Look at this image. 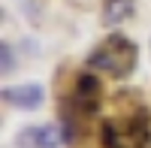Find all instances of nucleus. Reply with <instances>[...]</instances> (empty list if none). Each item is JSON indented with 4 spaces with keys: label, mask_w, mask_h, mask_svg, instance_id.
<instances>
[{
    "label": "nucleus",
    "mask_w": 151,
    "mask_h": 148,
    "mask_svg": "<svg viewBox=\"0 0 151 148\" xmlns=\"http://www.w3.org/2000/svg\"><path fill=\"white\" fill-rule=\"evenodd\" d=\"M136 60H139V52L133 40H127L124 33H112L88 55V70L109 73V76H130L136 70Z\"/></svg>",
    "instance_id": "nucleus-1"
},
{
    "label": "nucleus",
    "mask_w": 151,
    "mask_h": 148,
    "mask_svg": "<svg viewBox=\"0 0 151 148\" xmlns=\"http://www.w3.org/2000/svg\"><path fill=\"white\" fill-rule=\"evenodd\" d=\"M103 148H151L148 112H136L133 118H109L100 127Z\"/></svg>",
    "instance_id": "nucleus-2"
},
{
    "label": "nucleus",
    "mask_w": 151,
    "mask_h": 148,
    "mask_svg": "<svg viewBox=\"0 0 151 148\" xmlns=\"http://www.w3.org/2000/svg\"><path fill=\"white\" fill-rule=\"evenodd\" d=\"M100 94H103V88H100V79L94 76V73H82L79 79H76V88H73V109L79 115H94L100 109Z\"/></svg>",
    "instance_id": "nucleus-3"
},
{
    "label": "nucleus",
    "mask_w": 151,
    "mask_h": 148,
    "mask_svg": "<svg viewBox=\"0 0 151 148\" xmlns=\"http://www.w3.org/2000/svg\"><path fill=\"white\" fill-rule=\"evenodd\" d=\"M3 97V103L12 106V109H24V112H33V109H40L45 103V91L42 85L36 82H24V85H9V88L0 91Z\"/></svg>",
    "instance_id": "nucleus-4"
},
{
    "label": "nucleus",
    "mask_w": 151,
    "mask_h": 148,
    "mask_svg": "<svg viewBox=\"0 0 151 148\" xmlns=\"http://www.w3.org/2000/svg\"><path fill=\"white\" fill-rule=\"evenodd\" d=\"M136 9V0H106L103 3V21L106 24H124Z\"/></svg>",
    "instance_id": "nucleus-5"
},
{
    "label": "nucleus",
    "mask_w": 151,
    "mask_h": 148,
    "mask_svg": "<svg viewBox=\"0 0 151 148\" xmlns=\"http://www.w3.org/2000/svg\"><path fill=\"white\" fill-rule=\"evenodd\" d=\"M18 148H42V127H24L15 136Z\"/></svg>",
    "instance_id": "nucleus-6"
},
{
    "label": "nucleus",
    "mask_w": 151,
    "mask_h": 148,
    "mask_svg": "<svg viewBox=\"0 0 151 148\" xmlns=\"http://www.w3.org/2000/svg\"><path fill=\"white\" fill-rule=\"evenodd\" d=\"M15 70V52L9 42H0V76H9Z\"/></svg>",
    "instance_id": "nucleus-7"
}]
</instances>
